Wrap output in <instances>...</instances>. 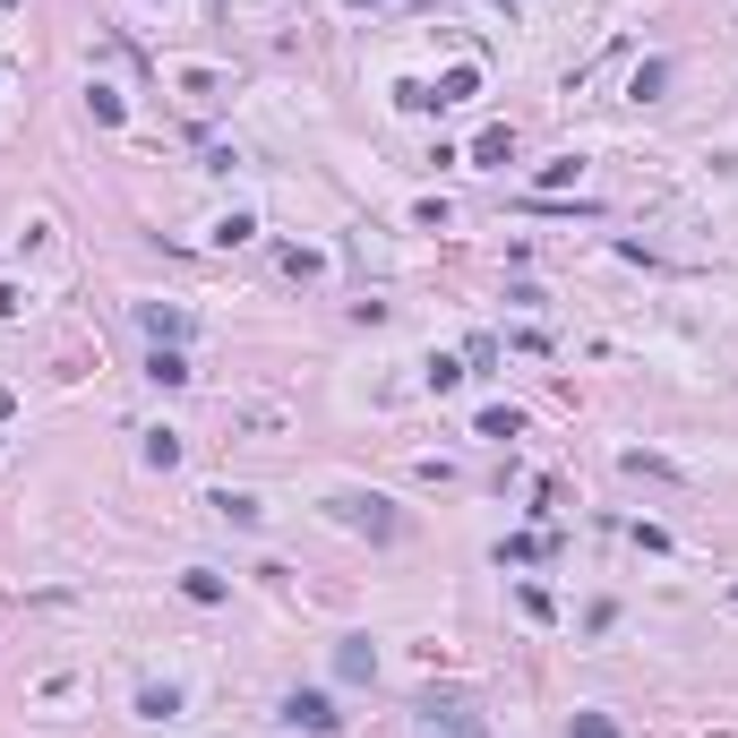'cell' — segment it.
<instances>
[{
    "instance_id": "6da1fadb",
    "label": "cell",
    "mask_w": 738,
    "mask_h": 738,
    "mask_svg": "<svg viewBox=\"0 0 738 738\" xmlns=\"http://www.w3.org/2000/svg\"><path fill=\"white\" fill-rule=\"evenodd\" d=\"M335 515H344V524H361V533H395V515H386V498H361V489H344V498H335Z\"/></svg>"
},
{
    "instance_id": "7a4b0ae2",
    "label": "cell",
    "mask_w": 738,
    "mask_h": 738,
    "mask_svg": "<svg viewBox=\"0 0 738 738\" xmlns=\"http://www.w3.org/2000/svg\"><path fill=\"white\" fill-rule=\"evenodd\" d=\"M284 721H292V730H335V705H326V696H301V687H292V696H284Z\"/></svg>"
},
{
    "instance_id": "3957f363",
    "label": "cell",
    "mask_w": 738,
    "mask_h": 738,
    "mask_svg": "<svg viewBox=\"0 0 738 738\" xmlns=\"http://www.w3.org/2000/svg\"><path fill=\"white\" fill-rule=\"evenodd\" d=\"M138 326H146L155 344H181V335H190V319H181V310H163V301H146V310H138Z\"/></svg>"
},
{
    "instance_id": "277c9868",
    "label": "cell",
    "mask_w": 738,
    "mask_h": 738,
    "mask_svg": "<svg viewBox=\"0 0 738 738\" xmlns=\"http://www.w3.org/2000/svg\"><path fill=\"white\" fill-rule=\"evenodd\" d=\"M146 378H155V386H181V378H190V361H181V344H155V361H146Z\"/></svg>"
},
{
    "instance_id": "5b68a950",
    "label": "cell",
    "mask_w": 738,
    "mask_h": 738,
    "mask_svg": "<svg viewBox=\"0 0 738 738\" xmlns=\"http://www.w3.org/2000/svg\"><path fill=\"white\" fill-rule=\"evenodd\" d=\"M335 670H344V678H370V670H378V653H370V636H344V653H335Z\"/></svg>"
},
{
    "instance_id": "8992f818",
    "label": "cell",
    "mask_w": 738,
    "mask_h": 738,
    "mask_svg": "<svg viewBox=\"0 0 738 738\" xmlns=\"http://www.w3.org/2000/svg\"><path fill=\"white\" fill-rule=\"evenodd\" d=\"M138 712H146V721H172V712H181V687H138Z\"/></svg>"
},
{
    "instance_id": "52a82bcc",
    "label": "cell",
    "mask_w": 738,
    "mask_h": 738,
    "mask_svg": "<svg viewBox=\"0 0 738 738\" xmlns=\"http://www.w3.org/2000/svg\"><path fill=\"white\" fill-rule=\"evenodd\" d=\"M146 464H155V473H172V464H181V438H172V429H146Z\"/></svg>"
},
{
    "instance_id": "ba28073f",
    "label": "cell",
    "mask_w": 738,
    "mask_h": 738,
    "mask_svg": "<svg viewBox=\"0 0 738 738\" xmlns=\"http://www.w3.org/2000/svg\"><path fill=\"white\" fill-rule=\"evenodd\" d=\"M473 87H482L473 69H447V78H438V95H429V103H464V95H473Z\"/></svg>"
},
{
    "instance_id": "9c48e42d",
    "label": "cell",
    "mask_w": 738,
    "mask_h": 738,
    "mask_svg": "<svg viewBox=\"0 0 738 738\" xmlns=\"http://www.w3.org/2000/svg\"><path fill=\"white\" fill-rule=\"evenodd\" d=\"M181 593H190V601H224V576H206V567H190V576H181Z\"/></svg>"
},
{
    "instance_id": "30bf717a",
    "label": "cell",
    "mask_w": 738,
    "mask_h": 738,
    "mask_svg": "<svg viewBox=\"0 0 738 738\" xmlns=\"http://www.w3.org/2000/svg\"><path fill=\"white\" fill-rule=\"evenodd\" d=\"M567 738H618V721H610V712H576V730H567Z\"/></svg>"
},
{
    "instance_id": "8fae6325",
    "label": "cell",
    "mask_w": 738,
    "mask_h": 738,
    "mask_svg": "<svg viewBox=\"0 0 738 738\" xmlns=\"http://www.w3.org/2000/svg\"><path fill=\"white\" fill-rule=\"evenodd\" d=\"M361 9H370V0H361Z\"/></svg>"
}]
</instances>
